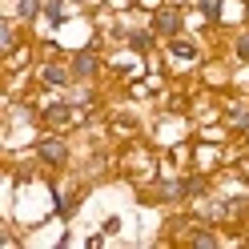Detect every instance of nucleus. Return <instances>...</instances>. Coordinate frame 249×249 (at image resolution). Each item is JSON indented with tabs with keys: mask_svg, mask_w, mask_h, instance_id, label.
<instances>
[{
	"mask_svg": "<svg viewBox=\"0 0 249 249\" xmlns=\"http://www.w3.org/2000/svg\"><path fill=\"white\" fill-rule=\"evenodd\" d=\"M153 28H157V33H165V36H177V33H181V12H173V8L157 12V20H153Z\"/></svg>",
	"mask_w": 249,
	"mask_h": 249,
	"instance_id": "1",
	"label": "nucleus"
},
{
	"mask_svg": "<svg viewBox=\"0 0 249 249\" xmlns=\"http://www.w3.org/2000/svg\"><path fill=\"white\" fill-rule=\"evenodd\" d=\"M40 157L49 161V165H65L69 149H65V141H56V137H49V141H40Z\"/></svg>",
	"mask_w": 249,
	"mask_h": 249,
	"instance_id": "2",
	"label": "nucleus"
},
{
	"mask_svg": "<svg viewBox=\"0 0 249 249\" xmlns=\"http://www.w3.org/2000/svg\"><path fill=\"white\" fill-rule=\"evenodd\" d=\"M72 72H76V76H92V72H97V56H92V53H81V56L72 60Z\"/></svg>",
	"mask_w": 249,
	"mask_h": 249,
	"instance_id": "3",
	"label": "nucleus"
},
{
	"mask_svg": "<svg viewBox=\"0 0 249 249\" xmlns=\"http://www.w3.org/2000/svg\"><path fill=\"white\" fill-rule=\"evenodd\" d=\"M40 76H44V85H65V81H69V72L60 69V65H49V69H44Z\"/></svg>",
	"mask_w": 249,
	"mask_h": 249,
	"instance_id": "4",
	"label": "nucleus"
},
{
	"mask_svg": "<svg viewBox=\"0 0 249 249\" xmlns=\"http://www.w3.org/2000/svg\"><path fill=\"white\" fill-rule=\"evenodd\" d=\"M44 117H49L53 124H65V121H72V108H69V105H53Z\"/></svg>",
	"mask_w": 249,
	"mask_h": 249,
	"instance_id": "5",
	"label": "nucleus"
},
{
	"mask_svg": "<svg viewBox=\"0 0 249 249\" xmlns=\"http://www.w3.org/2000/svg\"><path fill=\"white\" fill-rule=\"evenodd\" d=\"M173 56H181V60H193V56H197V49H193L189 40H173Z\"/></svg>",
	"mask_w": 249,
	"mask_h": 249,
	"instance_id": "6",
	"label": "nucleus"
},
{
	"mask_svg": "<svg viewBox=\"0 0 249 249\" xmlns=\"http://www.w3.org/2000/svg\"><path fill=\"white\" fill-rule=\"evenodd\" d=\"M36 12H40V0H20V17L24 20H33Z\"/></svg>",
	"mask_w": 249,
	"mask_h": 249,
	"instance_id": "7",
	"label": "nucleus"
},
{
	"mask_svg": "<svg viewBox=\"0 0 249 249\" xmlns=\"http://www.w3.org/2000/svg\"><path fill=\"white\" fill-rule=\"evenodd\" d=\"M49 20H53V24L65 20V4H60V0H53V4H49Z\"/></svg>",
	"mask_w": 249,
	"mask_h": 249,
	"instance_id": "8",
	"label": "nucleus"
},
{
	"mask_svg": "<svg viewBox=\"0 0 249 249\" xmlns=\"http://www.w3.org/2000/svg\"><path fill=\"white\" fill-rule=\"evenodd\" d=\"M129 44H133V49H149L153 36H149V33H133V36H129Z\"/></svg>",
	"mask_w": 249,
	"mask_h": 249,
	"instance_id": "9",
	"label": "nucleus"
},
{
	"mask_svg": "<svg viewBox=\"0 0 249 249\" xmlns=\"http://www.w3.org/2000/svg\"><path fill=\"white\" fill-rule=\"evenodd\" d=\"M201 8H205V17L217 20V12H221V0H201Z\"/></svg>",
	"mask_w": 249,
	"mask_h": 249,
	"instance_id": "10",
	"label": "nucleus"
},
{
	"mask_svg": "<svg viewBox=\"0 0 249 249\" xmlns=\"http://www.w3.org/2000/svg\"><path fill=\"white\" fill-rule=\"evenodd\" d=\"M233 124H237V129H249V113L245 108H233Z\"/></svg>",
	"mask_w": 249,
	"mask_h": 249,
	"instance_id": "11",
	"label": "nucleus"
},
{
	"mask_svg": "<svg viewBox=\"0 0 249 249\" xmlns=\"http://www.w3.org/2000/svg\"><path fill=\"white\" fill-rule=\"evenodd\" d=\"M237 56H241V60H245V65H249V33H245V36H241V40H237Z\"/></svg>",
	"mask_w": 249,
	"mask_h": 249,
	"instance_id": "12",
	"label": "nucleus"
}]
</instances>
